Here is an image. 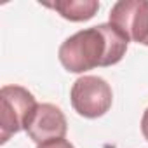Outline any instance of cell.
Instances as JSON below:
<instances>
[{
  "label": "cell",
  "instance_id": "6",
  "mask_svg": "<svg viewBox=\"0 0 148 148\" xmlns=\"http://www.w3.org/2000/svg\"><path fill=\"white\" fill-rule=\"evenodd\" d=\"M45 5L58 11L64 19L75 23L94 18V14L99 9V2H96V0H58V2Z\"/></svg>",
  "mask_w": 148,
  "mask_h": 148
},
{
  "label": "cell",
  "instance_id": "2",
  "mask_svg": "<svg viewBox=\"0 0 148 148\" xmlns=\"http://www.w3.org/2000/svg\"><path fill=\"white\" fill-rule=\"evenodd\" d=\"M37 105L33 94L21 86L0 89V143H7L12 134L25 131Z\"/></svg>",
  "mask_w": 148,
  "mask_h": 148
},
{
  "label": "cell",
  "instance_id": "8",
  "mask_svg": "<svg viewBox=\"0 0 148 148\" xmlns=\"http://www.w3.org/2000/svg\"><path fill=\"white\" fill-rule=\"evenodd\" d=\"M141 132H143L145 139L148 141V108L145 110V113H143V119H141Z\"/></svg>",
  "mask_w": 148,
  "mask_h": 148
},
{
  "label": "cell",
  "instance_id": "1",
  "mask_svg": "<svg viewBox=\"0 0 148 148\" xmlns=\"http://www.w3.org/2000/svg\"><path fill=\"white\" fill-rule=\"evenodd\" d=\"M129 38L112 23H101L80 30L68 37L58 51L63 68L70 73H84L98 66L117 64L125 51Z\"/></svg>",
  "mask_w": 148,
  "mask_h": 148
},
{
  "label": "cell",
  "instance_id": "7",
  "mask_svg": "<svg viewBox=\"0 0 148 148\" xmlns=\"http://www.w3.org/2000/svg\"><path fill=\"white\" fill-rule=\"evenodd\" d=\"M37 148H75L68 139L64 138H59V139H51V141H45V143H40Z\"/></svg>",
  "mask_w": 148,
  "mask_h": 148
},
{
  "label": "cell",
  "instance_id": "3",
  "mask_svg": "<svg viewBox=\"0 0 148 148\" xmlns=\"http://www.w3.org/2000/svg\"><path fill=\"white\" fill-rule=\"evenodd\" d=\"M71 106L79 115L86 119H98L103 117L113 101L110 84L94 75H84L77 79L70 91Z\"/></svg>",
  "mask_w": 148,
  "mask_h": 148
},
{
  "label": "cell",
  "instance_id": "4",
  "mask_svg": "<svg viewBox=\"0 0 148 148\" xmlns=\"http://www.w3.org/2000/svg\"><path fill=\"white\" fill-rule=\"evenodd\" d=\"M129 40L148 47V0H119L110 11V21Z\"/></svg>",
  "mask_w": 148,
  "mask_h": 148
},
{
  "label": "cell",
  "instance_id": "5",
  "mask_svg": "<svg viewBox=\"0 0 148 148\" xmlns=\"http://www.w3.org/2000/svg\"><path fill=\"white\" fill-rule=\"evenodd\" d=\"M25 131L37 145H40L51 139L64 138L68 131V124L61 108L51 103H38L30 120L26 122Z\"/></svg>",
  "mask_w": 148,
  "mask_h": 148
}]
</instances>
